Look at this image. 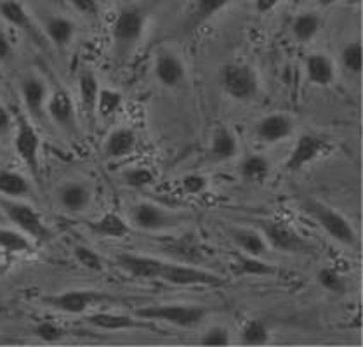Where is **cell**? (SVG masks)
I'll list each match as a JSON object with an SVG mask.
<instances>
[{
    "label": "cell",
    "mask_w": 363,
    "mask_h": 347,
    "mask_svg": "<svg viewBox=\"0 0 363 347\" xmlns=\"http://www.w3.org/2000/svg\"><path fill=\"white\" fill-rule=\"evenodd\" d=\"M148 11L139 4H129L118 11L111 26V40H113V54L121 63H125L136 51L146 28Z\"/></svg>",
    "instance_id": "1"
},
{
    "label": "cell",
    "mask_w": 363,
    "mask_h": 347,
    "mask_svg": "<svg viewBox=\"0 0 363 347\" xmlns=\"http://www.w3.org/2000/svg\"><path fill=\"white\" fill-rule=\"evenodd\" d=\"M301 207H303V210L310 215L316 224L329 234L332 240L339 241L341 245L346 246H353L358 243L357 231L351 226V222L347 221L345 215L327 205V203L315 198H306Z\"/></svg>",
    "instance_id": "2"
},
{
    "label": "cell",
    "mask_w": 363,
    "mask_h": 347,
    "mask_svg": "<svg viewBox=\"0 0 363 347\" xmlns=\"http://www.w3.org/2000/svg\"><path fill=\"white\" fill-rule=\"evenodd\" d=\"M136 316L146 322H162L177 329H196L207 318V309L191 304H157L136 309Z\"/></svg>",
    "instance_id": "3"
},
{
    "label": "cell",
    "mask_w": 363,
    "mask_h": 347,
    "mask_svg": "<svg viewBox=\"0 0 363 347\" xmlns=\"http://www.w3.org/2000/svg\"><path fill=\"white\" fill-rule=\"evenodd\" d=\"M0 212H4V215L32 240L45 243L52 238V231L45 224L42 215L28 203L4 196V198H0Z\"/></svg>",
    "instance_id": "4"
},
{
    "label": "cell",
    "mask_w": 363,
    "mask_h": 347,
    "mask_svg": "<svg viewBox=\"0 0 363 347\" xmlns=\"http://www.w3.org/2000/svg\"><path fill=\"white\" fill-rule=\"evenodd\" d=\"M221 89L235 101H254L259 94V80L252 67L243 63H228L219 75Z\"/></svg>",
    "instance_id": "5"
},
{
    "label": "cell",
    "mask_w": 363,
    "mask_h": 347,
    "mask_svg": "<svg viewBox=\"0 0 363 347\" xmlns=\"http://www.w3.org/2000/svg\"><path fill=\"white\" fill-rule=\"evenodd\" d=\"M42 302L51 309L65 312V314H84L91 307L115 302V299L96 290H67L63 294L44 297Z\"/></svg>",
    "instance_id": "6"
},
{
    "label": "cell",
    "mask_w": 363,
    "mask_h": 347,
    "mask_svg": "<svg viewBox=\"0 0 363 347\" xmlns=\"http://www.w3.org/2000/svg\"><path fill=\"white\" fill-rule=\"evenodd\" d=\"M262 237H264L266 243L278 252L284 254H304L311 252L310 243L304 240L297 231L292 229L291 226H287L281 221H272V219H266V221L259 222Z\"/></svg>",
    "instance_id": "7"
},
{
    "label": "cell",
    "mask_w": 363,
    "mask_h": 347,
    "mask_svg": "<svg viewBox=\"0 0 363 347\" xmlns=\"http://www.w3.org/2000/svg\"><path fill=\"white\" fill-rule=\"evenodd\" d=\"M160 281L176 285V287H221L225 283L221 276L206 271V269L174 264V262L167 261H165L164 269H162Z\"/></svg>",
    "instance_id": "8"
},
{
    "label": "cell",
    "mask_w": 363,
    "mask_h": 347,
    "mask_svg": "<svg viewBox=\"0 0 363 347\" xmlns=\"http://www.w3.org/2000/svg\"><path fill=\"white\" fill-rule=\"evenodd\" d=\"M329 149L330 144L325 137L316 136V134L311 132L301 134V136L297 137L291 155L285 160V171L291 174L303 171L304 167H308L313 161L318 160L320 157L327 155Z\"/></svg>",
    "instance_id": "9"
},
{
    "label": "cell",
    "mask_w": 363,
    "mask_h": 347,
    "mask_svg": "<svg viewBox=\"0 0 363 347\" xmlns=\"http://www.w3.org/2000/svg\"><path fill=\"white\" fill-rule=\"evenodd\" d=\"M134 226L143 231H165L177 227L183 222V217L176 212L167 210V208L155 205L150 202H141L133 208Z\"/></svg>",
    "instance_id": "10"
},
{
    "label": "cell",
    "mask_w": 363,
    "mask_h": 347,
    "mask_svg": "<svg viewBox=\"0 0 363 347\" xmlns=\"http://www.w3.org/2000/svg\"><path fill=\"white\" fill-rule=\"evenodd\" d=\"M14 148L23 164L30 169L35 177L40 172V136L32 123L25 118H19L14 136Z\"/></svg>",
    "instance_id": "11"
},
{
    "label": "cell",
    "mask_w": 363,
    "mask_h": 347,
    "mask_svg": "<svg viewBox=\"0 0 363 347\" xmlns=\"http://www.w3.org/2000/svg\"><path fill=\"white\" fill-rule=\"evenodd\" d=\"M86 322L98 330L125 331V330H153V322L139 318V316L118 314V312L98 311L86 316Z\"/></svg>",
    "instance_id": "12"
},
{
    "label": "cell",
    "mask_w": 363,
    "mask_h": 347,
    "mask_svg": "<svg viewBox=\"0 0 363 347\" xmlns=\"http://www.w3.org/2000/svg\"><path fill=\"white\" fill-rule=\"evenodd\" d=\"M48 115L51 120L60 127L61 130L68 134V136H75L79 125H77V113L75 104L69 94L63 89L54 91L48 99Z\"/></svg>",
    "instance_id": "13"
},
{
    "label": "cell",
    "mask_w": 363,
    "mask_h": 347,
    "mask_svg": "<svg viewBox=\"0 0 363 347\" xmlns=\"http://www.w3.org/2000/svg\"><path fill=\"white\" fill-rule=\"evenodd\" d=\"M153 73H155L157 82L167 89L179 87L186 80L184 63L181 61V57H177L176 54L167 51V49H162V51L157 52Z\"/></svg>",
    "instance_id": "14"
},
{
    "label": "cell",
    "mask_w": 363,
    "mask_h": 347,
    "mask_svg": "<svg viewBox=\"0 0 363 347\" xmlns=\"http://www.w3.org/2000/svg\"><path fill=\"white\" fill-rule=\"evenodd\" d=\"M117 266L134 278H141V280H160L165 261L157 259V257L152 256L125 252L117 256Z\"/></svg>",
    "instance_id": "15"
},
{
    "label": "cell",
    "mask_w": 363,
    "mask_h": 347,
    "mask_svg": "<svg viewBox=\"0 0 363 347\" xmlns=\"http://www.w3.org/2000/svg\"><path fill=\"white\" fill-rule=\"evenodd\" d=\"M294 132V120L284 113H273L256 123L254 134L262 142H280Z\"/></svg>",
    "instance_id": "16"
},
{
    "label": "cell",
    "mask_w": 363,
    "mask_h": 347,
    "mask_svg": "<svg viewBox=\"0 0 363 347\" xmlns=\"http://www.w3.org/2000/svg\"><path fill=\"white\" fill-rule=\"evenodd\" d=\"M233 0H193L186 19L183 23V33H193L199 26L207 23L225 7L230 6Z\"/></svg>",
    "instance_id": "17"
},
{
    "label": "cell",
    "mask_w": 363,
    "mask_h": 347,
    "mask_svg": "<svg viewBox=\"0 0 363 347\" xmlns=\"http://www.w3.org/2000/svg\"><path fill=\"white\" fill-rule=\"evenodd\" d=\"M91 200L92 191L86 183H77V181H73V183L63 184L60 188V191H57L60 207L65 212H69V214H79V212L86 210L91 205Z\"/></svg>",
    "instance_id": "18"
},
{
    "label": "cell",
    "mask_w": 363,
    "mask_h": 347,
    "mask_svg": "<svg viewBox=\"0 0 363 347\" xmlns=\"http://www.w3.org/2000/svg\"><path fill=\"white\" fill-rule=\"evenodd\" d=\"M0 16L6 19L9 25L23 30V32L28 35L30 38H33L35 42L40 40V32H38L37 26L33 25L28 11L25 9V6H23L19 0H2V2H0ZM38 44H40V42H38Z\"/></svg>",
    "instance_id": "19"
},
{
    "label": "cell",
    "mask_w": 363,
    "mask_h": 347,
    "mask_svg": "<svg viewBox=\"0 0 363 347\" xmlns=\"http://www.w3.org/2000/svg\"><path fill=\"white\" fill-rule=\"evenodd\" d=\"M138 146V134L133 129H127V127H121V129H115L108 134V137L104 139L103 144V153L106 158L111 160H117V158L129 157L130 153L136 149Z\"/></svg>",
    "instance_id": "20"
},
{
    "label": "cell",
    "mask_w": 363,
    "mask_h": 347,
    "mask_svg": "<svg viewBox=\"0 0 363 347\" xmlns=\"http://www.w3.org/2000/svg\"><path fill=\"white\" fill-rule=\"evenodd\" d=\"M304 69H306V76L313 86L329 87L335 79L334 61L323 52L310 54L304 61Z\"/></svg>",
    "instance_id": "21"
},
{
    "label": "cell",
    "mask_w": 363,
    "mask_h": 347,
    "mask_svg": "<svg viewBox=\"0 0 363 347\" xmlns=\"http://www.w3.org/2000/svg\"><path fill=\"white\" fill-rule=\"evenodd\" d=\"M21 98L25 103L26 110L33 115L35 118L42 117V110L48 104V87H45L44 80H40L38 76H26L23 79L21 87Z\"/></svg>",
    "instance_id": "22"
},
{
    "label": "cell",
    "mask_w": 363,
    "mask_h": 347,
    "mask_svg": "<svg viewBox=\"0 0 363 347\" xmlns=\"http://www.w3.org/2000/svg\"><path fill=\"white\" fill-rule=\"evenodd\" d=\"M44 33L56 49L63 51L73 42L77 33L75 23L65 16H49L44 21Z\"/></svg>",
    "instance_id": "23"
},
{
    "label": "cell",
    "mask_w": 363,
    "mask_h": 347,
    "mask_svg": "<svg viewBox=\"0 0 363 347\" xmlns=\"http://www.w3.org/2000/svg\"><path fill=\"white\" fill-rule=\"evenodd\" d=\"M230 237L235 245H237L243 254H249V256L262 257L269 249L264 237H262L261 233H257V231L250 229V227H233V229L230 231Z\"/></svg>",
    "instance_id": "24"
},
{
    "label": "cell",
    "mask_w": 363,
    "mask_h": 347,
    "mask_svg": "<svg viewBox=\"0 0 363 347\" xmlns=\"http://www.w3.org/2000/svg\"><path fill=\"white\" fill-rule=\"evenodd\" d=\"M96 234L103 238H113V240H121V238L129 234V224L115 212H108V214L101 215L98 221L89 224Z\"/></svg>",
    "instance_id": "25"
},
{
    "label": "cell",
    "mask_w": 363,
    "mask_h": 347,
    "mask_svg": "<svg viewBox=\"0 0 363 347\" xmlns=\"http://www.w3.org/2000/svg\"><path fill=\"white\" fill-rule=\"evenodd\" d=\"M238 153V142L235 134L231 130L225 129H218L212 136V142H211V157L214 158L216 161H228L231 158L237 157Z\"/></svg>",
    "instance_id": "26"
},
{
    "label": "cell",
    "mask_w": 363,
    "mask_h": 347,
    "mask_svg": "<svg viewBox=\"0 0 363 347\" xmlns=\"http://www.w3.org/2000/svg\"><path fill=\"white\" fill-rule=\"evenodd\" d=\"M99 80L91 69H82L79 75V96L89 117L96 113V103L99 96Z\"/></svg>",
    "instance_id": "27"
},
{
    "label": "cell",
    "mask_w": 363,
    "mask_h": 347,
    "mask_svg": "<svg viewBox=\"0 0 363 347\" xmlns=\"http://www.w3.org/2000/svg\"><path fill=\"white\" fill-rule=\"evenodd\" d=\"M322 28V19L316 16L315 13H301L292 19L291 32L292 37L296 38L299 44H306L313 40Z\"/></svg>",
    "instance_id": "28"
},
{
    "label": "cell",
    "mask_w": 363,
    "mask_h": 347,
    "mask_svg": "<svg viewBox=\"0 0 363 347\" xmlns=\"http://www.w3.org/2000/svg\"><path fill=\"white\" fill-rule=\"evenodd\" d=\"M0 193L7 198H25L32 193L30 183L26 181V177L23 174L16 171H0Z\"/></svg>",
    "instance_id": "29"
},
{
    "label": "cell",
    "mask_w": 363,
    "mask_h": 347,
    "mask_svg": "<svg viewBox=\"0 0 363 347\" xmlns=\"http://www.w3.org/2000/svg\"><path fill=\"white\" fill-rule=\"evenodd\" d=\"M233 273L237 276H272L275 273V268L269 262L262 261L261 257L238 254L233 266Z\"/></svg>",
    "instance_id": "30"
},
{
    "label": "cell",
    "mask_w": 363,
    "mask_h": 347,
    "mask_svg": "<svg viewBox=\"0 0 363 347\" xmlns=\"http://www.w3.org/2000/svg\"><path fill=\"white\" fill-rule=\"evenodd\" d=\"M240 176L249 183H261L264 181L266 177L269 176V161L268 158H264L262 155H247L243 160L240 161Z\"/></svg>",
    "instance_id": "31"
},
{
    "label": "cell",
    "mask_w": 363,
    "mask_h": 347,
    "mask_svg": "<svg viewBox=\"0 0 363 347\" xmlns=\"http://www.w3.org/2000/svg\"><path fill=\"white\" fill-rule=\"evenodd\" d=\"M240 341L245 346H264L269 342V329L259 318L249 319L240 331Z\"/></svg>",
    "instance_id": "32"
},
{
    "label": "cell",
    "mask_w": 363,
    "mask_h": 347,
    "mask_svg": "<svg viewBox=\"0 0 363 347\" xmlns=\"http://www.w3.org/2000/svg\"><path fill=\"white\" fill-rule=\"evenodd\" d=\"M122 103V92L113 91V89H99L98 103H96V115H99V118H103V120H108V118H111L117 113Z\"/></svg>",
    "instance_id": "33"
},
{
    "label": "cell",
    "mask_w": 363,
    "mask_h": 347,
    "mask_svg": "<svg viewBox=\"0 0 363 347\" xmlns=\"http://www.w3.org/2000/svg\"><path fill=\"white\" fill-rule=\"evenodd\" d=\"M341 64L351 75H360L363 69V47L360 40L347 42L341 49Z\"/></svg>",
    "instance_id": "34"
},
{
    "label": "cell",
    "mask_w": 363,
    "mask_h": 347,
    "mask_svg": "<svg viewBox=\"0 0 363 347\" xmlns=\"http://www.w3.org/2000/svg\"><path fill=\"white\" fill-rule=\"evenodd\" d=\"M0 249H4L6 252L23 254L32 250V243H30L28 237L25 233L0 227Z\"/></svg>",
    "instance_id": "35"
},
{
    "label": "cell",
    "mask_w": 363,
    "mask_h": 347,
    "mask_svg": "<svg viewBox=\"0 0 363 347\" xmlns=\"http://www.w3.org/2000/svg\"><path fill=\"white\" fill-rule=\"evenodd\" d=\"M316 280H318L320 287L325 288L330 294L342 295L347 292V281L346 278L334 268H323L320 269L318 275H316Z\"/></svg>",
    "instance_id": "36"
},
{
    "label": "cell",
    "mask_w": 363,
    "mask_h": 347,
    "mask_svg": "<svg viewBox=\"0 0 363 347\" xmlns=\"http://www.w3.org/2000/svg\"><path fill=\"white\" fill-rule=\"evenodd\" d=\"M123 183L134 190H143V188L155 183V174L145 167L130 169V171L123 172Z\"/></svg>",
    "instance_id": "37"
},
{
    "label": "cell",
    "mask_w": 363,
    "mask_h": 347,
    "mask_svg": "<svg viewBox=\"0 0 363 347\" xmlns=\"http://www.w3.org/2000/svg\"><path fill=\"white\" fill-rule=\"evenodd\" d=\"M73 256H75L77 262L84 268L89 269V271H103L104 262L94 250H91L89 246L77 245L75 250H73Z\"/></svg>",
    "instance_id": "38"
},
{
    "label": "cell",
    "mask_w": 363,
    "mask_h": 347,
    "mask_svg": "<svg viewBox=\"0 0 363 347\" xmlns=\"http://www.w3.org/2000/svg\"><path fill=\"white\" fill-rule=\"evenodd\" d=\"M230 342V330L226 326H211L200 337V344L202 346H228Z\"/></svg>",
    "instance_id": "39"
},
{
    "label": "cell",
    "mask_w": 363,
    "mask_h": 347,
    "mask_svg": "<svg viewBox=\"0 0 363 347\" xmlns=\"http://www.w3.org/2000/svg\"><path fill=\"white\" fill-rule=\"evenodd\" d=\"M35 335L45 342H57L67 335V330L52 322H42L35 326Z\"/></svg>",
    "instance_id": "40"
},
{
    "label": "cell",
    "mask_w": 363,
    "mask_h": 347,
    "mask_svg": "<svg viewBox=\"0 0 363 347\" xmlns=\"http://www.w3.org/2000/svg\"><path fill=\"white\" fill-rule=\"evenodd\" d=\"M181 186L188 195H200L207 190L208 183L207 177H203L202 174H186V176L181 179Z\"/></svg>",
    "instance_id": "41"
},
{
    "label": "cell",
    "mask_w": 363,
    "mask_h": 347,
    "mask_svg": "<svg viewBox=\"0 0 363 347\" xmlns=\"http://www.w3.org/2000/svg\"><path fill=\"white\" fill-rule=\"evenodd\" d=\"M73 9L86 18H96L99 14V0H68Z\"/></svg>",
    "instance_id": "42"
},
{
    "label": "cell",
    "mask_w": 363,
    "mask_h": 347,
    "mask_svg": "<svg viewBox=\"0 0 363 347\" xmlns=\"http://www.w3.org/2000/svg\"><path fill=\"white\" fill-rule=\"evenodd\" d=\"M13 129V115L6 106L0 104V136H6Z\"/></svg>",
    "instance_id": "43"
},
{
    "label": "cell",
    "mask_w": 363,
    "mask_h": 347,
    "mask_svg": "<svg viewBox=\"0 0 363 347\" xmlns=\"http://www.w3.org/2000/svg\"><path fill=\"white\" fill-rule=\"evenodd\" d=\"M13 56V44H11V38L7 37V33L4 30H0V61H7Z\"/></svg>",
    "instance_id": "44"
},
{
    "label": "cell",
    "mask_w": 363,
    "mask_h": 347,
    "mask_svg": "<svg viewBox=\"0 0 363 347\" xmlns=\"http://www.w3.org/2000/svg\"><path fill=\"white\" fill-rule=\"evenodd\" d=\"M281 0H254V7L259 14H268L272 11H275V7L280 4Z\"/></svg>",
    "instance_id": "45"
},
{
    "label": "cell",
    "mask_w": 363,
    "mask_h": 347,
    "mask_svg": "<svg viewBox=\"0 0 363 347\" xmlns=\"http://www.w3.org/2000/svg\"><path fill=\"white\" fill-rule=\"evenodd\" d=\"M318 2L322 7H330V6H334V4L341 2V0H318Z\"/></svg>",
    "instance_id": "46"
}]
</instances>
